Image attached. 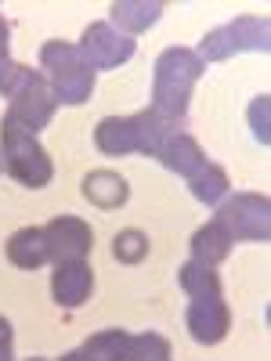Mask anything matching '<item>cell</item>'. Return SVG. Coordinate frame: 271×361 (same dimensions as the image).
Wrapping results in <instances>:
<instances>
[{
	"instance_id": "cell-1",
	"label": "cell",
	"mask_w": 271,
	"mask_h": 361,
	"mask_svg": "<svg viewBox=\"0 0 271 361\" xmlns=\"http://www.w3.org/2000/svg\"><path fill=\"white\" fill-rule=\"evenodd\" d=\"M203 73H206V62L192 47H167L152 66V105L148 109L167 116L170 123H181L188 116L192 90L203 80Z\"/></svg>"
},
{
	"instance_id": "cell-2",
	"label": "cell",
	"mask_w": 271,
	"mask_h": 361,
	"mask_svg": "<svg viewBox=\"0 0 271 361\" xmlns=\"http://www.w3.org/2000/svg\"><path fill=\"white\" fill-rule=\"evenodd\" d=\"M0 159H4V170L22 188H47L54 177V163L47 156V148L37 141V134H29L8 112L0 119Z\"/></svg>"
},
{
	"instance_id": "cell-3",
	"label": "cell",
	"mask_w": 271,
	"mask_h": 361,
	"mask_svg": "<svg viewBox=\"0 0 271 361\" xmlns=\"http://www.w3.org/2000/svg\"><path fill=\"white\" fill-rule=\"evenodd\" d=\"M40 69L51 80V90L58 105H83L90 94H95V69L80 54L76 44L69 40H47L40 47Z\"/></svg>"
},
{
	"instance_id": "cell-4",
	"label": "cell",
	"mask_w": 271,
	"mask_h": 361,
	"mask_svg": "<svg viewBox=\"0 0 271 361\" xmlns=\"http://www.w3.org/2000/svg\"><path fill=\"white\" fill-rule=\"evenodd\" d=\"M4 98H8V116L18 119L29 134L44 130L54 119V109H58V98H54L51 80L44 76V69H29L22 62H18L11 87L4 90Z\"/></svg>"
},
{
	"instance_id": "cell-5",
	"label": "cell",
	"mask_w": 271,
	"mask_h": 361,
	"mask_svg": "<svg viewBox=\"0 0 271 361\" xmlns=\"http://www.w3.org/2000/svg\"><path fill=\"white\" fill-rule=\"evenodd\" d=\"M243 51H271V22L264 15H239L199 40V58L203 62H224L231 54H243Z\"/></svg>"
},
{
	"instance_id": "cell-6",
	"label": "cell",
	"mask_w": 271,
	"mask_h": 361,
	"mask_svg": "<svg viewBox=\"0 0 271 361\" xmlns=\"http://www.w3.org/2000/svg\"><path fill=\"white\" fill-rule=\"evenodd\" d=\"M214 221L231 235V243H267L271 238V202L260 192H235L217 202Z\"/></svg>"
},
{
	"instance_id": "cell-7",
	"label": "cell",
	"mask_w": 271,
	"mask_h": 361,
	"mask_svg": "<svg viewBox=\"0 0 271 361\" xmlns=\"http://www.w3.org/2000/svg\"><path fill=\"white\" fill-rule=\"evenodd\" d=\"M80 54L90 62V69H119V66H127L131 58H134V51H138V44L131 40V37H124L119 29H112L109 22H90L87 29H83V37H80Z\"/></svg>"
},
{
	"instance_id": "cell-8",
	"label": "cell",
	"mask_w": 271,
	"mask_h": 361,
	"mask_svg": "<svg viewBox=\"0 0 271 361\" xmlns=\"http://www.w3.org/2000/svg\"><path fill=\"white\" fill-rule=\"evenodd\" d=\"M44 243H47V260L62 264V260H87L95 250V231L83 217L73 214H58L44 224Z\"/></svg>"
},
{
	"instance_id": "cell-9",
	"label": "cell",
	"mask_w": 271,
	"mask_h": 361,
	"mask_svg": "<svg viewBox=\"0 0 271 361\" xmlns=\"http://www.w3.org/2000/svg\"><path fill=\"white\" fill-rule=\"evenodd\" d=\"M188 333L195 343L214 347L231 333V307L224 304V293H210V296H192L188 304Z\"/></svg>"
},
{
	"instance_id": "cell-10",
	"label": "cell",
	"mask_w": 271,
	"mask_h": 361,
	"mask_svg": "<svg viewBox=\"0 0 271 361\" xmlns=\"http://www.w3.org/2000/svg\"><path fill=\"white\" fill-rule=\"evenodd\" d=\"M90 293H95V271H90L87 260H62L54 264V275H51V296L58 307L76 311L83 307Z\"/></svg>"
},
{
	"instance_id": "cell-11",
	"label": "cell",
	"mask_w": 271,
	"mask_h": 361,
	"mask_svg": "<svg viewBox=\"0 0 271 361\" xmlns=\"http://www.w3.org/2000/svg\"><path fill=\"white\" fill-rule=\"evenodd\" d=\"M127 119H131V134H134V152H141V156H159V148L181 130V123H170L156 109L134 112Z\"/></svg>"
},
{
	"instance_id": "cell-12",
	"label": "cell",
	"mask_w": 271,
	"mask_h": 361,
	"mask_svg": "<svg viewBox=\"0 0 271 361\" xmlns=\"http://www.w3.org/2000/svg\"><path fill=\"white\" fill-rule=\"evenodd\" d=\"M109 15H112L109 25L134 40L138 33H145V29H152L159 22L163 4H159V0H116V4L109 8Z\"/></svg>"
},
{
	"instance_id": "cell-13",
	"label": "cell",
	"mask_w": 271,
	"mask_h": 361,
	"mask_svg": "<svg viewBox=\"0 0 271 361\" xmlns=\"http://www.w3.org/2000/svg\"><path fill=\"white\" fill-rule=\"evenodd\" d=\"M127 343H131L127 329H102V333H95L87 343L62 354L58 361H127Z\"/></svg>"
},
{
	"instance_id": "cell-14",
	"label": "cell",
	"mask_w": 271,
	"mask_h": 361,
	"mask_svg": "<svg viewBox=\"0 0 271 361\" xmlns=\"http://www.w3.org/2000/svg\"><path fill=\"white\" fill-rule=\"evenodd\" d=\"M156 159H159L170 173H181V177H192L195 170H203V163H210L206 152H203V145H199L192 134H185V130H177V134L159 148Z\"/></svg>"
},
{
	"instance_id": "cell-15",
	"label": "cell",
	"mask_w": 271,
	"mask_h": 361,
	"mask_svg": "<svg viewBox=\"0 0 271 361\" xmlns=\"http://www.w3.org/2000/svg\"><path fill=\"white\" fill-rule=\"evenodd\" d=\"M83 199L87 202H95L98 209H119L127 199H131V188H127V180L119 177L116 170H90L83 177Z\"/></svg>"
},
{
	"instance_id": "cell-16",
	"label": "cell",
	"mask_w": 271,
	"mask_h": 361,
	"mask_svg": "<svg viewBox=\"0 0 271 361\" xmlns=\"http://www.w3.org/2000/svg\"><path fill=\"white\" fill-rule=\"evenodd\" d=\"M4 253L15 267L22 271H37L47 264V243H44V228H18L15 235H8Z\"/></svg>"
},
{
	"instance_id": "cell-17",
	"label": "cell",
	"mask_w": 271,
	"mask_h": 361,
	"mask_svg": "<svg viewBox=\"0 0 271 361\" xmlns=\"http://www.w3.org/2000/svg\"><path fill=\"white\" fill-rule=\"evenodd\" d=\"M231 235L217 224V221H210V224H203L195 235H192V243H188V250H192V260L195 264H206V267H217V264H224L228 257H231Z\"/></svg>"
},
{
	"instance_id": "cell-18",
	"label": "cell",
	"mask_w": 271,
	"mask_h": 361,
	"mask_svg": "<svg viewBox=\"0 0 271 361\" xmlns=\"http://www.w3.org/2000/svg\"><path fill=\"white\" fill-rule=\"evenodd\" d=\"M95 148L102 156H131L134 152V134H131V119L127 116H105L95 127Z\"/></svg>"
},
{
	"instance_id": "cell-19",
	"label": "cell",
	"mask_w": 271,
	"mask_h": 361,
	"mask_svg": "<svg viewBox=\"0 0 271 361\" xmlns=\"http://www.w3.org/2000/svg\"><path fill=\"white\" fill-rule=\"evenodd\" d=\"M188 188H192V195H195L203 206H217V202L231 192V180H228L224 166L203 163V170H195V173L188 177Z\"/></svg>"
},
{
	"instance_id": "cell-20",
	"label": "cell",
	"mask_w": 271,
	"mask_h": 361,
	"mask_svg": "<svg viewBox=\"0 0 271 361\" xmlns=\"http://www.w3.org/2000/svg\"><path fill=\"white\" fill-rule=\"evenodd\" d=\"M177 286L188 293V300L192 296H210V293H224L217 267H206V264H195V260L177 267Z\"/></svg>"
},
{
	"instance_id": "cell-21",
	"label": "cell",
	"mask_w": 271,
	"mask_h": 361,
	"mask_svg": "<svg viewBox=\"0 0 271 361\" xmlns=\"http://www.w3.org/2000/svg\"><path fill=\"white\" fill-rule=\"evenodd\" d=\"M127 361H170V340L159 333H131Z\"/></svg>"
},
{
	"instance_id": "cell-22",
	"label": "cell",
	"mask_w": 271,
	"mask_h": 361,
	"mask_svg": "<svg viewBox=\"0 0 271 361\" xmlns=\"http://www.w3.org/2000/svg\"><path fill=\"white\" fill-rule=\"evenodd\" d=\"M112 257L119 264H141L148 257V235L141 228H124L112 238Z\"/></svg>"
},
{
	"instance_id": "cell-23",
	"label": "cell",
	"mask_w": 271,
	"mask_h": 361,
	"mask_svg": "<svg viewBox=\"0 0 271 361\" xmlns=\"http://www.w3.org/2000/svg\"><path fill=\"white\" fill-rule=\"evenodd\" d=\"M246 119H250L253 137H257L260 145H267V141H271V98H267V94H257V98L250 102Z\"/></svg>"
},
{
	"instance_id": "cell-24",
	"label": "cell",
	"mask_w": 271,
	"mask_h": 361,
	"mask_svg": "<svg viewBox=\"0 0 271 361\" xmlns=\"http://www.w3.org/2000/svg\"><path fill=\"white\" fill-rule=\"evenodd\" d=\"M15 73H18V62L11 58V25H8L4 15H0V94L11 87Z\"/></svg>"
},
{
	"instance_id": "cell-25",
	"label": "cell",
	"mask_w": 271,
	"mask_h": 361,
	"mask_svg": "<svg viewBox=\"0 0 271 361\" xmlns=\"http://www.w3.org/2000/svg\"><path fill=\"white\" fill-rule=\"evenodd\" d=\"M0 361H15V329L0 314Z\"/></svg>"
},
{
	"instance_id": "cell-26",
	"label": "cell",
	"mask_w": 271,
	"mask_h": 361,
	"mask_svg": "<svg viewBox=\"0 0 271 361\" xmlns=\"http://www.w3.org/2000/svg\"><path fill=\"white\" fill-rule=\"evenodd\" d=\"M29 361H47V357H29Z\"/></svg>"
},
{
	"instance_id": "cell-27",
	"label": "cell",
	"mask_w": 271,
	"mask_h": 361,
	"mask_svg": "<svg viewBox=\"0 0 271 361\" xmlns=\"http://www.w3.org/2000/svg\"><path fill=\"white\" fill-rule=\"evenodd\" d=\"M0 166H4V159H0Z\"/></svg>"
}]
</instances>
